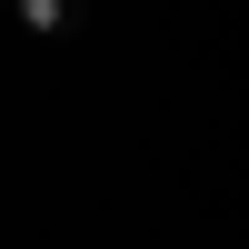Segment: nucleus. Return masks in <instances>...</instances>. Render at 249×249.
<instances>
[{
  "mask_svg": "<svg viewBox=\"0 0 249 249\" xmlns=\"http://www.w3.org/2000/svg\"><path fill=\"white\" fill-rule=\"evenodd\" d=\"M10 10H20L30 40H60V30H70V0H10Z\"/></svg>",
  "mask_w": 249,
  "mask_h": 249,
  "instance_id": "obj_1",
  "label": "nucleus"
},
{
  "mask_svg": "<svg viewBox=\"0 0 249 249\" xmlns=\"http://www.w3.org/2000/svg\"><path fill=\"white\" fill-rule=\"evenodd\" d=\"M0 10H10V0H0Z\"/></svg>",
  "mask_w": 249,
  "mask_h": 249,
  "instance_id": "obj_2",
  "label": "nucleus"
}]
</instances>
